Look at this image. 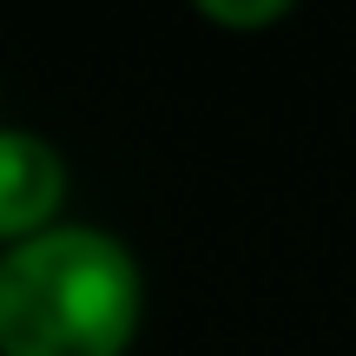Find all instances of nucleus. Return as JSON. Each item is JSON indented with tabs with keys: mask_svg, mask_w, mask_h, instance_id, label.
<instances>
[{
	"mask_svg": "<svg viewBox=\"0 0 356 356\" xmlns=\"http://www.w3.org/2000/svg\"><path fill=\"white\" fill-rule=\"evenodd\" d=\"M66 159L53 139L26 126H0V244H26L66 225Z\"/></svg>",
	"mask_w": 356,
	"mask_h": 356,
	"instance_id": "obj_2",
	"label": "nucleus"
},
{
	"mask_svg": "<svg viewBox=\"0 0 356 356\" xmlns=\"http://www.w3.org/2000/svg\"><path fill=\"white\" fill-rule=\"evenodd\" d=\"M145 317L132 251L99 225H53L0 251V356H126Z\"/></svg>",
	"mask_w": 356,
	"mask_h": 356,
	"instance_id": "obj_1",
	"label": "nucleus"
},
{
	"mask_svg": "<svg viewBox=\"0 0 356 356\" xmlns=\"http://www.w3.org/2000/svg\"><path fill=\"white\" fill-rule=\"evenodd\" d=\"M284 13H291V0H198V20L238 26V33H251V26H277Z\"/></svg>",
	"mask_w": 356,
	"mask_h": 356,
	"instance_id": "obj_3",
	"label": "nucleus"
}]
</instances>
